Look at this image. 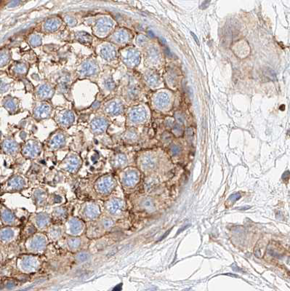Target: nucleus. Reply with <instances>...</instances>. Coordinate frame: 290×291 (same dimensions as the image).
<instances>
[{"label": "nucleus", "instance_id": "obj_1", "mask_svg": "<svg viewBox=\"0 0 290 291\" xmlns=\"http://www.w3.org/2000/svg\"><path fill=\"white\" fill-rule=\"evenodd\" d=\"M48 243V237L42 233H34L28 237L25 242L26 250L31 254H41L44 253Z\"/></svg>", "mask_w": 290, "mask_h": 291}, {"label": "nucleus", "instance_id": "obj_2", "mask_svg": "<svg viewBox=\"0 0 290 291\" xmlns=\"http://www.w3.org/2000/svg\"><path fill=\"white\" fill-rule=\"evenodd\" d=\"M20 271L25 274H31L37 272L42 265L40 258L35 254L23 255L18 258L17 261Z\"/></svg>", "mask_w": 290, "mask_h": 291}, {"label": "nucleus", "instance_id": "obj_3", "mask_svg": "<svg viewBox=\"0 0 290 291\" xmlns=\"http://www.w3.org/2000/svg\"><path fill=\"white\" fill-rule=\"evenodd\" d=\"M117 186V182L114 177L111 175H104L99 178L95 183V189L102 195H109L111 193Z\"/></svg>", "mask_w": 290, "mask_h": 291}, {"label": "nucleus", "instance_id": "obj_4", "mask_svg": "<svg viewBox=\"0 0 290 291\" xmlns=\"http://www.w3.org/2000/svg\"><path fill=\"white\" fill-rule=\"evenodd\" d=\"M82 160L78 154L71 152L60 162V168L66 172L74 174L81 168Z\"/></svg>", "mask_w": 290, "mask_h": 291}, {"label": "nucleus", "instance_id": "obj_5", "mask_svg": "<svg viewBox=\"0 0 290 291\" xmlns=\"http://www.w3.org/2000/svg\"><path fill=\"white\" fill-rule=\"evenodd\" d=\"M85 223L80 218L70 217L67 218L64 229L65 232L69 236L79 237L85 231Z\"/></svg>", "mask_w": 290, "mask_h": 291}, {"label": "nucleus", "instance_id": "obj_6", "mask_svg": "<svg viewBox=\"0 0 290 291\" xmlns=\"http://www.w3.org/2000/svg\"><path fill=\"white\" fill-rule=\"evenodd\" d=\"M42 151V146L37 141H28L22 147V154L27 159L38 157Z\"/></svg>", "mask_w": 290, "mask_h": 291}, {"label": "nucleus", "instance_id": "obj_7", "mask_svg": "<svg viewBox=\"0 0 290 291\" xmlns=\"http://www.w3.org/2000/svg\"><path fill=\"white\" fill-rule=\"evenodd\" d=\"M83 216L87 221H94L100 217L101 214V207L95 202H88L81 206Z\"/></svg>", "mask_w": 290, "mask_h": 291}, {"label": "nucleus", "instance_id": "obj_8", "mask_svg": "<svg viewBox=\"0 0 290 291\" xmlns=\"http://www.w3.org/2000/svg\"><path fill=\"white\" fill-rule=\"evenodd\" d=\"M114 22L109 18H100L95 26V32L98 36H105L113 29Z\"/></svg>", "mask_w": 290, "mask_h": 291}, {"label": "nucleus", "instance_id": "obj_9", "mask_svg": "<svg viewBox=\"0 0 290 291\" xmlns=\"http://www.w3.org/2000/svg\"><path fill=\"white\" fill-rule=\"evenodd\" d=\"M122 59L127 66L133 68L139 64L140 54L135 49H128L122 53Z\"/></svg>", "mask_w": 290, "mask_h": 291}, {"label": "nucleus", "instance_id": "obj_10", "mask_svg": "<svg viewBox=\"0 0 290 291\" xmlns=\"http://www.w3.org/2000/svg\"><path fill=\"white\" fill-rule=\"evenodd\" d=\"M99 67L97 64L94 60H88L84 61L81 65L79 74L83 77H93L97 74Z\"/></svg>", "mask_w": 290, "mask_h": 291}, {"label": "nucleus", "instance_id": "obj_11", "mask_svg": "<svg viewBox=\"0 0 290 291\" xmlns=\"http://www.w3.org/2000/svg\"><path fill=\"white\" fill-rule=\"evenodd\" d=\"M109 121L104 117H98L93 119L90 124L92 132L95 135H100L105 132L109 127Z\"/></svg>", "mask_w": 290, "mask_h": 291}, {"label": "nucleus", "instance_id": "obj_12", "mask_svg": "<svg viewBox=\"0 0 290 291\" xmlns=\"http://www.w3.org/2000/svg\"><path fill=\"white\" fill-rule=\"evenodd\" d=\"M105 209L110 215H117L124 208V202L121 199L111 198L105 202Z\"/></svg>", "mask_w": 290, "mask_h": 291}, {"label": "nucleus", "instance_id": "obj_13", "mask_svg": "<svg viewBox=\"0 0 290 291\" xmlns=\"http://www.w3.org/2000/svg\"><path fill=\"white\" fill-rule=\"evenodd\" d=\"M34 226L40 230L47 229L50 226L52 218L46 213H39L34 217Z\"/></svg>", "mask_w": 290, "mask_h": 291}, {"label": "nucleus", "instance_id": "obj_14", "mask_svg": "<svg viewBox=\"0 0 290 291\" xmlns=\"http://www.w3.org/2000/svg\"><path fill=\"white\" fill-rule=\"evenodd\" d=\"M66 136L62 133H56L50 138L48 146L52 150H58L63 147L66 144Z\"/></svg>", "mask_w": 290, "mask_h": 291}, {"label": "nucleus", "instance_id": "obj_15", "mask_svg": "<svg viewBox=\"0 0 290 291\" xmlns=\"http://www.w3.org/2000/svg\"><path fill=\"white\" fill-rule=\"evenodd\" d=\"M75 116L73 111L70 110H65L62 111L57 118V122L59 125L63 127H68L74 122Z\"/></svg>", "mask_w": 290, "mask_h": 291}, {"label": "nucleus", "instance_id": "obj_16", "mask_svg": "<svg viewBox=\"0 0 290 291\" xmlns=\"http://www.w3.org/2000/svg\"><path fill=\"white\" fill-rule=\"evenodd\" d=\"M27 185L26 179L21 176H14L9 180L7 187L10 191H21Z\"/></svg>", "mask_w": 290, "mask_h": 291}, {"label": "nucleus", "instance_id": "obj_17", "mask_svg": "<svg viewBox=\"0 0 290 291\" xmlns=\"http://www.w3.org/2000/svg\"><path fill=\"white\" fill-rule=\"evenodd\" d=\"M139 174L135 170H127L122 177V183L126 187L135 186L139 181Z\"/></svg>", "mask_w": 290, "mask_h": 291}, {"label": "nucleus", "instance_id": "obj_18", "mask_svg": "<svg viewBox=\"0 0 290 291\" xmlns=\"http://www.w3.org/2000/svg\"><path fill=\"white\" fill-rule=\"evenodd\" d=\"M105 112L111 116H117L123 112L124 107L120 101L114 100L109 102L105 106Z\"/></svg>", "mask_w": 290, "mask_h": 291}, {"label": "nucleus", "instance_id": "obj_19", "mask_svg": "<svg viewBox=\"0 0 290 291\" xmlns=\"http://www.w3.org/2000/svg\"><path fill=\"white\" fill-rule=\"evenodd\" d=\"M146 111L143 108L136 107L132 109L129 114V119L133 123H140L146 119Z\"/></svg>", "mask_w": 290, "mask_h": 291}, {"label": "nucleus", "instance_id": "obj_20", "mask_svg": "<svg viewBox=\"0 0 290 291\" xmlns=\"http://www.w3.org/2000/svg\"><path fill=\"white\" fill-rule=\"evenodd\" d=\"M48 234H47V237L48 239H51L52 240L56 241L58 240L59 239L63 237V232L65 231V229L63 227V226L60 225V223H55L52 226H49Z\"/></svg>", "mask_w": 290, "mask_h": 291}, {"label": "nucleus", "instance_id": "obj_21", "mask_svg": "<svg viewBox=\"0 0 290 291\" xmlns=\"http://www.w3.org/2000/svg\"><path fill=\"white\" fill-rule=\"evenodd\" d=\"M51 106L47 103H43L37 106L34 110V117L37 119H44L49 117L51 114Z\"/></svg>", "mask_w": 290, "mask_h": 291}, {"label": "nucleus", "instance_id": "obj_22", "mask_svg": "<svg viewBox=\"0 0 290 291\" xmlns=\"http://www.w3.org/2000/svg\"><path fill=\"white\" fill-rule=\"evenodd\" d=\"M101 56L107 61H111L116 59L117 55V50L114 45L112 44H105L101 49Z\"/></svg>", "mask_w": 290, "mask_h": 291}, {"label": "nucleus", "instance_id": "obj_23", "mask_svg": "<svg viewBox=\"0 0 290 291\" xmlns=\"http://www.w3.org/2000/svg\"><path fill=\"white\" fill-rule=\"evenodd\" d=\"M18 234V229L11 227L4 228L0 230V240L5 242H10L15 239Z\"/></svg>", "mask_w": 290, "mask_h": 291}, {"label": "nucleus", "instance_id": "obj_24", "mask_svg": "<svg viewBox=\"0 0 290 291\" xmlns=\"http://www.w3.org/2000/svg\"><path fill=\"white\" fill-rule=\"evenodd\" d=\"M52 220L57 222V223H60L61 221H65L68 218V211L67 209L64 207H58L54 209L52 214Z\"/></svg>", "mask_w": 290, "mask_h": 291}, {"label": "nucleus", "instance_id": "obj_25", "mask_svg": "<svg viewBox=\"0 0 290 291\" xmlns=\"http://www.w3.org/2000/svg\"><path fill=\"white\" fill-rule=\"evenodd\" d=\"M37 95L41 99H49L54 94V89L50 85H42L37 89Z\"/></svg>", "mask_w": 290, "mask_h": 291}, {"label": "nucleus", "instance_id": "obj_26", "mask_svg": "<svg viewBox=\"0 0 290 291\" xmlns=\"http://www.w3.org/2000/svg\"><path fill=\"white\" fill-rule=\"evenodd\" d=\"M2 148L5 153L8 154H14L18 152L19 149V146L15 141L7 139L2 143Z\"/></svg>", "mask_w": 290, "mask_h": 291}, {"label": "nucleus", "instance_id": "obj_27", "mask_svg": "<svg viewBox=\"0 0 290 291\" xmlns=\"http://www.w3.org/2000/svg\"><path fill=\"white\" fill-rule=\"evenodd\" d=\"M47 199V192L42 189H36L33 194V200L34 203L38 206H43L46 203Z\"/></svg>", "mask_w": 290, "mask_h": 291}, {"label": "nucleus", "instance_id": "obj_28", "mask_svg": "<svg viewBox=\"0 0 290 291\" xmlns=\"http://www.w3.org/2000/svg\"><path fill=\"white\" fill-rule=\"evenodd\" d=\"M61 26V21L59 18H52L48 19L44 24V30L47 32H55Z\"/></svg>", "mask_w": 290, "mask_h": 291}, {"label": "nucleus", "instance_id": "obj_29", "mask_svg": "<svg viewBox=\"0 0 290 291\" xmlns=\"http://www.w3.org/2000/svg\"><path fill=\"white\" fill-rule=\"evenodd\" d=\"M154 103L156 107L159 109H164L169 103V96L166 93H158L154 99Z\"/></svg>", "mask_w": 290, "mask_h": 291}, {"label": "nucleus", "instance_id": "obj_30", "mask_svg": "<svg viewBox=\"0 0 290 291\" xmlns=\"http://www.w3.org/2000/svg\"><path fill=\"white\" fill-rule=\"evenodd\" d=\"M112 39H114L115 42L119 43V44H124V43L127 42L130 39V34L126 30L122 29H119L113 34Z\"/></svg>", "mask_w": 290, "mask_h": 291}, {"label": "nucleus", "instance_id": "obj_31", "mask_svg": "<svg viewBox=\"0 0 290 291\" xmlns=\"http://www.w3.org/2000/svg\"><path fill=\"white\" fill-rule=\"evenodd\" d=\"M81 245V241L79 237L69 236L67 239V246L70 251L77 252L79 250Z\"/></svg>", "mask_w": 290, "mask_h": 291}, {"label": "nucleus", "instance_id": "obj_32", "mask_svg": "<svg viewBox=\"0 0 290 291\" xmlns=\"http://www.w3.org/2000/svg\"><path fill=\"white\" fill-rule=\"evenodd\" d=\"M126 162H127V158H126V155L122 153L117 154L114 155V157L112 158V160L111 161L112 167L114 168H122L126 164Z\"/></svg>", "mask_w": 290, "mask_h": 291}, {"label": "nucleus", "instance_id": "obj_33", "mask_svg": "<svg viewBox=\"0 0 290 291\" xmlns=\"http://www.w3.org/2000/svg\"><path fill=\"white\" fill-rule=\"evenodd\" d=\"M140 165L143 170L153 169L155 166V160L150 155H146L141 159Z\"/></svg>", "mask_w": 290, "mask_h": 291}, {"label": "nucleus", "instance_id": "obj_34", "mask_svg": "<svg viewBox=\"0 0 290 291\" xmlns=\"http://www.w3.org/2000/svg\"><path fill=\"white\" fill-rule=\"evenodd\" d=\"M76 39L80 43L85 44H91L92 41H93V37L90 34H88L87 32H84V31H80V32L76 33Z\"/></svg>", "mask_w": 290, "mask_h": 291}, {"label": "nucleus", "instance_id": "obj_35", "mask_svg": "<svg viewBox=\"0 0 290 291\" xmlns=\"http://www.w3.org/2000/svg\"><path fill=\"white\" fill-rule=\"evenodd\" d=\"M1 217H2V221L6 223H8V224H11V223H13L15 221V215L13 214L10 210H7V209H5L2 211V213H1Z\"/></svg>", "mask_w": 290, "mask_h": 291}, {"label": "nucleus", "instance_id": "obj_36", "mask_svg": "<svg viewBox=\"0 0 290 291\" xmlns=\"http://www.w3.org/2000/svg\"><path fill=\"white\" fill-rule=\"evenodd\" d=\"M146 81L151 86H155L159 83V78L158 75L154 73H148L146 77Z\"/></svg>", "mask_w": 290, "mask_h": 291}, {"label": "nucleus", "instance_id": "obj_37", "mask_svg": "<svg viewBox=\"0 0 290 291\" xmlns=\"http://www.w3.org/2000/svg\"><path fill=\"white\" fill-rule=\"evenodd\" d=\"M101 222H102V226L103 227V229L106 230L111 229L114 225V221L110 217H104Z\"/></svg>", "mask_w": 290, "mask_h": 291}, {"label": "nucleus", "instance_id": "obj_38", "mask_svg": "<svg viewBox=\"0 0 290 291\" xmlns=\"http://www.w3.org/2000/svg\"><path fill=\"white\" fill-rule=\"evenodd\" d=\"M103 85L105 89H108V90H110V91L114 89L116 87L115 82L114 81V80H113L111 77H109L106 79H105L103 81Z\"/></svg>", "mask_w": 290, "mask_h": 291}, {"label": "nucleus", "instance_id": "obj_39", "mask_svg": "<svg viewBox=\"0 0 290 291\" xmlns=\"http://www.w3.org/2000/svg\"><path fill=\"white\" fill-rule=\"evenodd\" d=\"M29 42L33 47H38L42 44V37L37 34H34L31 36L29 39Z\"/></svg>", "mask_w": 290, "mask_h": 291}, {"label": "nucleus", "instance_id": "obj_40", "mask_svg": "<svg viewBox=\"0 0 290 291\" xmlns=\"http://www.w3.org/2000/svg\"><path fill=\"white\" fill-rule=\"evenodd\" d=\"M159 56V55L157 50L154 49V48H151V49L148 50V57L150 60L152 61L153 63H156V61L158 60Z\"/></svg>", "mask_w": 290, "mask_h": 291}, {"label": "nucleus", "instance_id": "obj_41", "mask_svg": "<svg viewBox=\"0 0 290 291\" xmlns=\"http://www.w3.org/2000/svg\"><path fill=\"white\" fill-rule=\"evenodd\" d=\"M89 259V254L87 252H79L76 255V260L79 263L85 262Z\"/></svg>", "mask_w": 290, "mask_h": 291}, {"label": "nucleus", "instance_id": "obj_42", "mask_svg": "<svg viewBox=\"0 0 290 291\" xmlns=\"http://www.w3.org/2000/svg\"><path fill=\"white\" fill-rule=\"evenodd\" d=\"M5 106L10 111H15L17 108V103L13 98H8L5 102Z\"/></svg>", "mask_w": 290, "mask_h": 291}, {"label": "nucleus", "instance_id": "obj_43", "mask_svg": "<svg viewBox=\"0 0 290 291\" xmlns=\"http://www.w3.org/2000/svg\"><path fill=\"white\" fill-rule=\"evenodd\" d=\"M10 60V55L7 52H0V66H4L8 63Z\"/></svg>", "mask_w": 290, "mask_h": 291}, {"label": "nucleus", "instance_id": "obj_44", "mask_svg": "<svg viewBox=\"0 0 290 291\" xmlns=\"http://www.w3.org/2000/svg\"><path fill=\"white\" fill-rule=\"evenodd\" d=\"M15 72L18 74H25L27 72V65L23 63H19L15 66Z\"/></svg>", "mask_w": 290, "mask_h": 291}, {"label": "nucleus", "instance_id": "obj_45", "mask_svg": "<svg viewBox=\"0 0 290 291\" xmlns=\"http://www.w3.org/2000/svg\"><path fill=\"white\" fill-rule=\"evenodd\" d=\"M143 206L148 210H151L154 209V204L150 199H147V200H145L143 201Z\"/></svg>", "mask_w": 290, "mask_h": 291}, {"label": "nucleus", "instance_id": "obj_46", "mask_svg": "<svg viewBox=\"0 0 290 291\" xmlns=\"http://www.w3.org/2000/svg\"><path fill=\"white\" fill-rule=\"evenodd\" d=\"M137 42H138V44H139V45L141 46L144 45V44L147 42V38L145 36H143V35H140V36H138V38H137Z\"/></svg>", "mask_w": 290, "mask_h": 291}, {"label": "nucleus", "instance_id": "obj_47", "mask_svg": "<svg viewBox=\"0 0 290 291\" xmlns=\"http://www.w3.org/2000/svg\"><path fill=\"white\" fill-rule=\"evenodd\" d=\"M241 197H242V196H241V194H240L239 193L233 194H231V195L229 197L228 200L230 201V202H236V201H237L238 200H239V199L241 198Z\"/></svg>", "mask_w": 290, "mask_h": 291}, {"label": "nucleus", "instance_id": "obj_48", "mask_svg": "<svg viewBox=\"0 0 290 291\" xmlns=\"http://www.w3.org/2000/svg\"><path fill=\"white\" fill-rule=\"evenodd\" d=\"M170 150L171 152H172L173 155H177L180 152V148L178 146H176V145L172 146L171 147Z\"/></svg>", "mask_w": 290, "mask_h": 291}, {"label": "nucleus", "instance_id": "obj_49", "mask_svg": "<svg viewBox=\"0 0 290 291\" xmlns=\"http://www.w3.org/2000/svg\"><path fill=\"white\" fill-rule=\"evenodd\" d=\"M66 21L69 26H75L76 23V20L73 17H66Z\"/></svg>", "mask_w": 290, "mask_h": 291}, {"label": "nucleus", "instance_id": "obj_50", "mask_svg": "<svg viewBox=\"0 0 290 291\" xmlns=\"http://www.w3.org/2000/svg\"><path fill=\"white\" fill-rule=\"evenodd\" d=\"M289 172L287 170L283 174L282 178H283V180H284V181H287V180H289Z\"/></svg>", "mask_w": 290, "mask_h": 291}, {"label": "nucleus", "instance_id": "obj_51", "mask_svg": "<svg viewBox=\"0 0 290 291\" xmlns=\"http://www.w3.org/2000/svg\"><path fill=\"white\" fill-rule=\"evenodd\" d=\"M18 4H19V2H18V0H16V1H13V2H10V3L9 4L8 7H14L17 6Z\"/></svg>", "mask_w": 290, "mask_h": 291}, {"label": "nucleus", "instance_id": "obj_52", "mask_svg": "<svg viewBox=\"0 0 290 291\" xmlns=\"http://www.w3.org/2000/svg\"><path fill=\"white\" fill-rule=\"evenodd\" d=\"M6 88H7L6 84H5L4 82H0V90L4 91V90H5V89H6Z\"/></svg>", "mask_w": 290, "mask_h": 291}, {"label": "nucleus", "instance_id": "obj_53", "mask_svg": "<svg viewBox=\"0 0 290 291\" xmlns=\"http://www.w3.org/2000/svg\"><path fill=\"white\" fill-rule=\"evenodd\" d=\"M209 0H207V1H205V2H204V3H203V5H202V6H201V7H202V8H204V9L206 8V7H207L208 5H209Z\"/></svg>", "mask_w": 290, "mask_h": 291}, {"label": "nucleus", "instance_id": "obj_54", "mask_svg": "<svg viewBox=\"0 0 290 291\" xmlns=\"http://www.w3.org/2000/svg\"><path fill=\"white\" fill-rule=\"evenodd\" d=\"M191 35L193 36V38H194L195 41H196V42L198 44H199V40H198V38H197V36H196V34H195L193 32H191Z\"/></svg>", "mask_w": 290, "mask_h": 291}, {"label": "nucleus", "instance_id": "obj_55", "mask_svg": "<svg viewBox=\"0 0 290 291\" xmlns=\"http://www.w3.org/2000/svg\"><path fill=\"white\" fill-rule=\"evenodd\" d=\"M188 226H184V228H183V229H180V230H179V231H177V234H179V233H180V232H181V231H183V230L185 229H186V228H187V227H188Z\"/></svg>", "mask_w": 290, "mask_h": 291}]
</instances>
